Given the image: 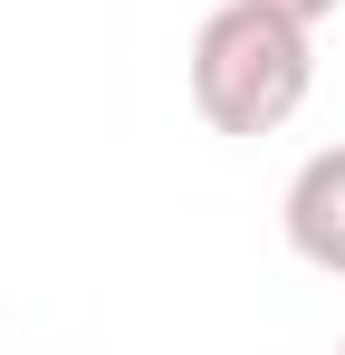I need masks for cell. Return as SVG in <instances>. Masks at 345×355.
Returning a JSON list of instances; mask_svg holds the SVG:
<instances>
[{
  "label": "cell",
  "mask_w": 345,
  "mask_h": 355,
  "mask_svg": "<svg viewBox=\"0 0 345 355\" xmlns=\"http://www.w3.org/2000/svg\"><path fill=\"white\" fill-rule=\"evenodd\" d=\"M317 87L307 19H288L269 0H221L192 29V106L211 135H278Z\"/></svg>",
  "instance_id": "6da1fadb"
},
{
  "label": "cell",
  "mask_w": 345,
  "mask_h": 355,
  "mask_svg": "<svg viewBox=\"0 0 345 355\" xmlns=\"http://www.w3.org/2000/svg\"><path fill=\"white\" fill-rule=\"evenodd\" d=\"M278 231L307 269L345 279V144H317L297 173H288V202H278Z\"/></svg>",
  "instance_id": "7a4b0ae2"
},
{
  "label": "cell",
  "mask_w": 345,
  "mask_h": 355,
  "mask_svg": "<svg viewBox=\"0 0 345 355\" xmlns=\"http://www.w3.org/2000/svg\"><path fill=\"white\" fill-rule=\"evenodd\" d=\"M269 10H288V19H307V29H317V19H326V10H345V0H269Z\"/></svg>",
  "instance_id": "3957f363"
},
{
  "label": "cell",
  "mask_w": 345,
  "mask_h": 355,
  "mask_svg": "<svg viewBox=\"0 0 345 355\" xmlns=\"http://www.w3.org/2000/svg\"><path fill=\"white\" fill-rule=\"evenodd\" d=\"M336 355H345V346H336Z\"/></svg>",
  "instance_id": "277c9868"
}]
</instances>
